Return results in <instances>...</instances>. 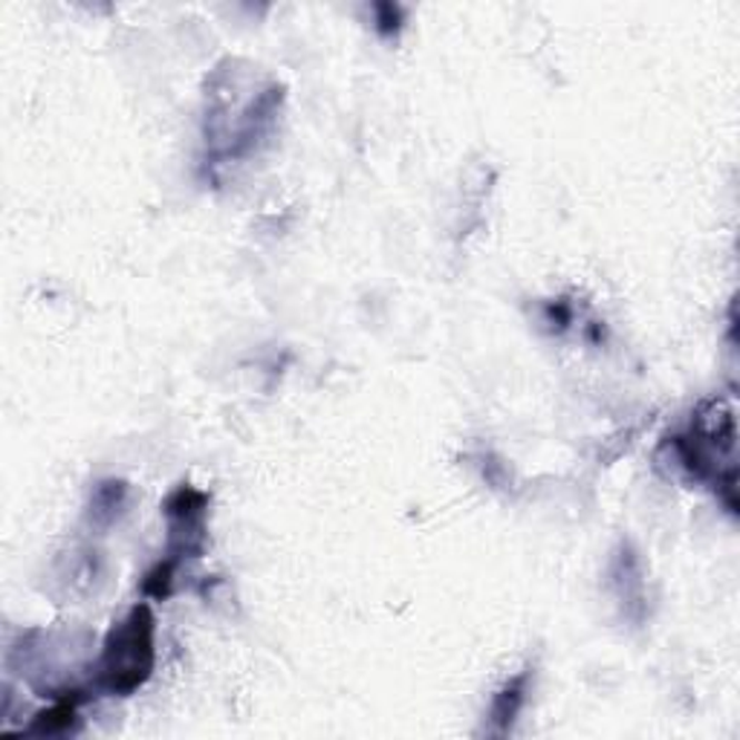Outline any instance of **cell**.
Listing matches in <instances>:
<instances>
[{
	"instance_id": "6",
	"label": "cell",
	"mask_w": 740,
	"mask_h": 740,
	"mask_svg": "<svg viewBox=\"0 0 740 740\" xmlns=\"http://www.w3.org/2000/svg\"><path fill=\"white\" fill-rule=\"evenodd\" d=\"M180 564L171 559H162L154 570H148L142 579V593L148 599H157V602H166L174 593V575H177Z\"/></svg>"
},
{
	"instance_id": "2",
	"label": "cell",
	"mask_w": 740,
	"mask_h": 740,
	"mask_svg": "<svg viewBox=\"0 0 740 740\" xmlns=\"http://www.w3.org/2000/svg\"><path fill=\"white\" fill-rule=\"evenodd\" d=\"M162 515L168 521V550L166 559L182 564V559H200L206 553V515H209V495L182 483L162 503Z\"/></svg>"
},
{
	"instance_id": "4",
	"label": "cell",
	"mask_w": 740,
	"mask_h": 740,
	"mask_svg": "<svg viewBox=\"0 0 740 740\" xmlns=\"http://www.w3.org/2000/svg\"><path fill=\"white\" fill-rule=\"evenodd\" d=\"M85 691L72 689V691H61L56 694V703L47 709V712H38L36 720L29 723L27 732L29 734H65L70 732L72 723H76V712H79V706L85 703Z\"/></svg>"
},
{
	"instance_id": "5",
	"label": "cell",
	"mask_w": 740,
	"mask_h": 740,
	"mask_svg": "<svg viewBox=\"0 0 740 740\" xmlns=\"http://www.w3.org/2000/svg\"><path fill=\"white\" fill-rule=\"evenodd\" d=\"M128 506V483L125 481H101L93 486V495H90V524L99 526V530H108L119 521V515Z\"/></svg>"
},
{
	"instance_id": "7",
	"label": "cell",
	"mask_w": 740,
	"mask_h": 740,
	"mask_svg": "<svg viewBox=\"0 0 740 740\" xmlns=\"http://www.w3.org/2000/svg\"><path fill=\"white\" fill-rule=\"evenodd\" d=\"M376 14H379V21H376V29H379L382 36H391V32H399V27H403V9L399 7H391V3H382V7H376Z\"/></svg>"
},
{
	"instance_id": "1",
	"label": "cell",
	"mask_w": 740,
	"mask_h": 740,
	"mask_svg": "<svg viewBox=\"0 0 740 740\" xmlns=\"http://www.w3.org/2000/svg\"><path fill=\"white\" fill-rule=\"evenodd\" d=\"M157 619L148 604H134L122 622L110 628L108 640L93 665V689L110 698H130L142 689L157 665L154 648Z\"/></svg>"
},
{
	"instance_id": "3",
	"label": "cell",
	"mask_w": 740,
	"mask_h": 740,
	"mask_svg": "<svg viewBox=\"0 0 740 740\" xmlns=\"http://www.w3.org/2000/svg\"><path fill=\"white\" fill-rule=\"evenodd\" d=\"M530 680H532V671L526 669V671H521V674L512 677L510 683L497 691L495 698H492L490 714H486V727H483V732L492 734V738H506V734L512 732L517 714H521V709H524V703H526V689H530Z\"/></svg>"
}]
</instances>
